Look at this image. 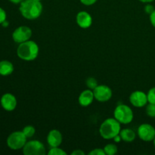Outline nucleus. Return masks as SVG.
Instances as JSON below:
<instances>
[{"instance_id":"1","label":"nucleus","mask_w":155,"mask_h":155,"mask_svg":"<svg viewBox=\"0 0 155 155\" xmlns=\"http://www.w3.org/2000/svg\"><path fill=\"white\" fill-rule=\"evenodd\" d=\"M19 10L24 18L35 20L42 14V5L36 0H24L20 3Z\"/></svg>"},{"instance_id":"2","label":"nucleus","mask_w":155,"mask_h":155,"mask_svg":"<svg viewBox=\"0 0 155 155\" xmlns=\"http://www.w3.org/2000/svg\"><path fill=\"white\" fill-rule=\"evenodd\" d=\"M39 48L37 43L32 40L20 43L17 49V54L21 59L27 61H33L37 58L39 54Z\"/></svg>"},{"instance_id":"3","label":"nucleus","mask_w":155,"mask_h":155,"mask_svg":"<svg viewBox=\"0 0 155 155\" xmlns=\"http://www.w3.org/2000/svg\"><path fill=\"white\" fill-rule=\"evenodd\" d=\"M120 124L115 118H107L100 126V135L104 139H113L120 133Z\"/></svg>"},{"instance_id":"4","label":"nucleus","mask_w":155,"mask_h":155,"mask_svg":"<svg viewBox=\"0 0 155 155\" xmlns=\"http://www.w3.org/2000/svg\"><path fill=\"white\" fill-rule=\"evenodd\" d=\"M114 116L120 124H128L133 121L134 114L131 107L126 104H119L114 111Z\"/></svg>"},{"instance_id":"5","label":"nucleus","mask_w":155,"mask_h":155,"mask_svg":"<svg viewBox=\"0 0 155 155\" xmlns=\"http://www.w3.org/2000/svg\"><path fill=\"white\" fill-rule=\"evenodd\" d=\"M27 139L22 131L14 132L8 137L7 145L12 150L21 149L27 143Z\"/></svg>"},{"instance_id":"6","label":"nucleus","mask_w":155,"mask_h":155,"mask_svg":"<svg viewBox=\"0 0 155 155\" xmlns=\"http://www.w3.org/2000/svg\"><path fill=\"white\" fill-rule=\"evenodd\" d=\"M24 155H45L46 154L43 144L38 140H31L27 142L23 148Z\"/></svg>"},{"instance_id":"7","label":"nucleus","mask_w":155,"mask_h":155,"mask_svg":"<svg viewBox=\"0 0 155 155\" xmlns=\"http://www.w3.org/2000/svg\"><path fill=\"white\" fill-rule=\"evenodd\" d=\"M32 36L31 29L27 26H21L15 30L12 33V39L17 43H22L30 40Z\"/></svg>"},{"instance_id":"8","label":"nucleus","mask_w":155,"mask_h":155,"mask_svg":"<svg viewBox=\"0 0 155 155\" xmlns=\"http://www.w3.org/2000/svg\"><path fill=\"white\" fill-rule=\"evenodd\" d=\"M92 91H93L95 99L99 102L108 101L112 97L111 89L106 85H98Z\"/></svg>"},{"instance_id":"9","label":"nucleus","mask_w":155,"mask_h":155,"mask_svg":"<svg viewBox=\"0 0 155 155\" xmlns=\"http://www.w3.org/2000/svg\"><path fill=\"white\" fill-rule=\"evenodd\" d=\"M138 135L142 140L145 142H151L155 138V129L148 124H143L138 128Z\"/></svg>"},{"instance_id":"10","label":"nucleus","mask_w":155,"mask_h":155,"mask_svg":"<svg viewBox=\"0 0 155 155\" xmlns=\"http://www.w3.org/2000/svg\"><path fill=\"white\" fill-rule=\"evenodd\" d=\"M130 101L136 107H142L148 102V95L142 91H135L130 96Z\"/></svg>"},{"instance_id":"11","label":"nucleus","mask_w":155,"mask_h":155,"mask_svg":"<svg viewBox=\"0 0 155 155\" xmlns=\"http://www.w3.org/2000/svg\"><path fill=\"white\" fill-rule=\"evenodd\" d=\"M1 104L5 110L12 111L17 107V99L12 94L5 93L2 96Z\"/></svg>"},{"instance_id":"12","label":"nucleus","mask_w":155,"mask_h":155,"mask_svg":"<svg viewBox=\"0 0 155 155\" xmlns=\"http://www.w3.org/2000/svg\"><path fill=\"white\" fill-rule=\"evenodd\" d=\"M63 137L58 130H51L47 136V142L51 148L59 147L61 145Z\"/></svg>"},{"instance_id":"13","label":"nucleus","mask_w":155,"mask_h":155,"mask_svg":"<svg viewBox=\"0 0 155 155\" xmlns=\"http://www.w3.org/2000/svg\"><path fill=\"white\" fill-rule=\"evenodd\" d=\"M76 21L79 27L86 29L91 27L92 24V18L88 12H80L76 17Z\"/></svg>"},{"instance_id":"14","label":"nucleus","mask_w":155,"mask_h":155,"mask_svg":"<svg viewBox=\"0 0 155 155\" xmlns=\"http://www.w3.org/2000/svg\"><path fill=\"white\" fill-rule=\"evenodd\" d=\"M94 99H95V96H94L93 91L89 89L83 91L80 93L78 98V101L81 106L87 107L92 104Z\"/></svg>"},{"instance_id":"15","label":"nucleus","mask_w":155,"mask_h":155,"mask_svg":"<svg viewBox=\"0 0 155 155\" xmlns=\"http://www.w3.org/2000/svg\"><path fill=\"white\" fill-rule=\"evenodd\" d=\"M14 71V66L12 62L8 61H0V75L8 76Z\"/></svg>"},{"instance_id":"16","label":"nucleus","mask_w":155,"mask_h":155,"mask_svg":"<svg viewBox=\"0 0 155 155\" xmlns=\"http://www.w3.org/2000/svg\"><path fill=\"white\" fill-rule=\"evenodd\" d=\"M120 136L121 139L123 141L126 142H131L135 140L136 139V133L133 131L131 129H124V130H120Z\"/></svg>"},{"instance_id":"17","label":"nucleus","mask_w":155,"mask_h":155,"mask_svg":"<svg viewBox=\"0 0 155 155\" xmlns=\"http://www.w3.org/2000/svg\"><path fill=\"white\" fill-rule=\"evenodd\" d=\"M104 151L106 155H114L117 153V147L114 144H107L104 146Z\"/></svg>"},{"instance_id":"18","label":"nucleus","mask_w":155,"mask_h":155,"mask_svg":"<svg viewBox=\"0 0 155 155\" xmlns=\"http://www.w3.org/2000/svg\"><path fill=\"white\" fill-rule=\"evenodd\" d=\"M22 132L24 133V134L25 135L26 137L28 139V138H32L36 133V129L34 128V127L33 126H26L24 129H23Z\"/></svg>"},{"instance_id":"19","label":"nucleus","mask_w":155,"mask_h":155,"mask_svg":"<svg viewBox=\"0 0 155 155\" xmlns=\"http://www.w3.org/2000/svg\"><path fill=\"white\" fill-rule=\"evenodd\" d=\"M86 86L88 87V89H91V90H93L95 89L98 85V81H97L96 79H95L94 77H89V78L86 80Z\"/></svg>"},{"instance_id":"20","label":"nucleus","mask_w":155,"mask_h":155,"mask_svg":"<svg viewBox=\"0 0 155 155\" xmlns=\"http://www.w3.org/2000/svg\"><path fill=\"white\" fill-rule=\"evenodd\" d=\"M48 154L49 155H67L66 151H64L63 149L59 148V147L51 148L50 151L48 152Z\"/></svg>"},{"instance_id":"21","label":"nucleus","mask_w":155,"mask_h":155,"mask_svg":"<svg viewBox=\"0 0 155 155\" xmlns=\"http://www.w3.org/2000/svg\"><path fill=\"white\" fill-rule=\"evenodd\" d=\"M146 114L150 117H155V104L149 103L146 107Z\"/></svg>"},{"instance_id":"22","label":"nucleus","mask_w":155,"mask_h":155,"mask_svg":"<svg viewBox=\"0 0 155 155\" xmlns=\"http://www.w3.org/2000/svg\"><path fill=\"white\" fill-rule=\"evenodd\" d=\"M147 95H148V102L155 104V87L151 88V89L148 91Z\"/></svg>"},{"instance_id":"23","label":"nucleus","mask_w":155,"mask_h":155,"mask_svg":"<svg viewBox=\"0 0 155 155\" xmlns=\"http://www.w3.org/2000/svg\"><path fill=\"white\" fill-rule=\"evenodd\" d=\"M89 155H106L104 148H95L89 153Z\"/></svg>"},{"instance_id":"24","label":"nucleus","mask_w":155,"mask_h":155,"mask_svg":"<svg viewBox=\"0 0 155 155\" xmlns=\"http://www.w3.org/2000/svg\"><path fill=\"white\" fill-rule=\"evenodd\" d=\"M6 21V12L3 8H0V24Z\"/></svg>"},{"instance_id":"25","label":"nucleus","mask_w":155,"mask_h":155,"mask_svg":"<svg viewBox=\"0 0 155 155\" xmlns=\"http://www.w3.org/2000/svg\"><path fill=\"white\" fill-rule=\"evenodd\" d=\"M154 10L155 9H154V6L151 5H145V12H146L147 14H149V15H151V14L152 13Z\"/></svg>"},{"instance_id":"26","label":"nucleus","mask_w":155,"mask_h":155,"mask_svg":"<svg viewBox=\"0 0 155 155\" xmlns=\"http://www.w3.org/2000/svg\"><path fill=\"white\" fill-rule=\"evenodd\" d=\"M98 0H80L82 4L85 5H92L95 4Z\"/></svg>"},{"instance_id":"27","label":"nucleus","mask_w":155,"mask_h":155,"mask_svg":"<svg viewBox=\"0 0 155 155\" xmlns=\"http://www.w3.org/2000/svg\"><path fill=\"white\" fill-rule=\"evenodd\" d=\"M150 21L153 27H155V10L150 15Z\"/></svg>"},{"instance_id":"28","label":"nucleus","mask_w":155,"mask_h":155,"mask_svg":"<svg viewBox=\"0 0 155 155\" xmlns=\"http://www.w3.org/2000/svg\"><path fill=\"white\" fill-rule=\"evenodd\" d=\"M71 155H85V152L81 149H76L71 152Z\"/></svg>"},{"instance_id":"29","label":"nucleus","mask_w":155,"mask_h":155,"mask_svg":"<svg viewBox=\"0 0 155 155\" xmlns=\"http://www.w3.org/2000/svg\"><path fill=\"white\" fill-rule=\"evenodd\" d=\"M113 139H114V140L115 142H120L121 140H122V139H121V137H120V134L117 135V136H115V137Z\"/></svg>"},{"instance_id":"30","label":"nucleus","mask_w":155,"mask_h":155,"mask_svg":"<svg viewBox=\"0 0 155 155\" xmlns=\"http://www.w3.org/2000/svg\"><path fill=\"white\" fill-rule=\"evenodd\" d=\"M10 2H12V3H15V4H19V3L22 2L24 0H9Z\"/></svg>"},{"instance_id":"31","label":"nucleus","mask_w":155,"mask_h":155,"mask_svg":"<svg viewBox=\"0 0 155 155\" xmlns=\"http://www.w3.org/2000/svg\"><path fill=\"white\" fill-rule=\"evenodd\" d=\"M2 27H7L9 25V24H8V22L7 21H5L2 24Z\"/></svg>"},{"instance_id":"32","label":"nucleus","mask_w":155,"mask_h":155,"mask_svg":"<svg viewBox=\"0 0 155 155\" xmlns=\"http://www.w3.org/2000/svg\"><path fill=\"white\" fill-rule=\"evenodd\" d=\"M140 2H144V3H150L151 2L154 1V0H139Z\"/></svg>"},{"instance_id":"33","label":"nucleus","mask_w":155,"mask_h":155,"mask_svg":"<svg viewBox=\"0 0 155 155\" xmlns=\"http://www.w3.org/2000/svg\"><path fill=\"white\" fill-rule=\"evenodd\" d=\"M153 141H154V148H155V138H154V140H153Z\"/></svg>"},{"instance_id":"34","label":"nucleus","mask_w":155,"mask_h":155,"mask_svg":"<svg viewBox=\"0 0 155 155\" xmlns=\"http://www.w3.org/2000/svg\"><path fill=\"white\" fill-rule=\"evenodd\" d=\"M36 1H39V2H40V1H41V0H36Z\"/></svg>"}]
</instances>
